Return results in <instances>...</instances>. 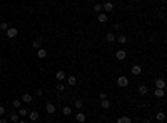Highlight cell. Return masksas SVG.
<instances>
[{
	"mask_svg": "<svg viewBox=\"0 0 167 123\" xmlns=\"http://www.w3.org/2000/svg\"><path fill=\"white\" fill-rule=\"evenodd\" d=\"M117 85H119L120 88H125V86L129 85V78H127V77H124V75L117 77Z\"/></svg>",
	"mask_w": 167,
	"mask_h": 123,
	"instance_id": "6da1fadb",
	"label": "cell"
},
{
	"mask_svg": "<svg viewBox=\"0 0 167 123\" xmlns=\"http://www.w3.org/2000/svg\"><path fill=\"white\" fill-rule=\"evenodd\" d=\"M125 57H127V52H125L124 48H120V50H117V52H115V58H117L119 62L125 60Z\"/></svg>",
	"mask_w": 167,
	"mask_h": 123,
	"instance_id": "7a4b0ae2",
	"label": "cell"
},
{
	"mask_svg": "<svg viewBox=\"0 0 167 123\" xmlns=\"http://www.w3.org/2000/svg\"><path fill=\"white\" fill-rule=\"evenodd\" d=\"M5 33H7V37H8V38H15L17 35H19V30H17L15 27H10V28H8Z\"/></svg>",
	"mask_w": 167,
	"mask_h": 123,
	"instance_id": "3957f363",
	"label": "cell"
},
{
	"mask_svg": "<svg viewBox=\"0 0 167 123\" xmlns=\"http://www.w3.org/2000/svg\"><path fill=\"white\" fill-rule=\"evenodd\" d=\"M112 10H114V3H112V2L102 3V12H112Z\"/></svg>",
	"mask_w": 167,
	"mask_h": 123,
	"instance_id": "277c9868",
	"label": "cell"
},
{
	"mask_svg": "<svg viewBox=\"0 0 167 123\" xmlns=\"http://www.w3.org/2000/svg\"><path fill=\"white\" fill-rule=\"evenodd\" d=\"M115 33H114V32H107V33H105V42H109V43H114L115 42Z\"/></svg>",
	"mask_w": 167,
	"mask_h": 123,
	"instance_id": "5b68a950",
	"label": "cell"
},
{
	"mask_svg": "<svg viewBox=\"0 0 167 123\" xmlns=\"http://www.w3.org/2000/svg\"><path fill=\"white\" fill-rule=\"evenodd\" d=\"M32 100H34V97H32L30 93H22L20 102H24V103H32Z\"/></svg>",
	"mask_w": 167,
	"mask_h": 123,
	"instance_id": "8992f818",
	"label": "cell"
},
{
	"mask_svg": "<svg viewBox=\"0 0 167 123\" xmlns=\"http://www.w3.org/2000/svg\"><path fill=\"white\" fill-rule=\"evenodd\" d=\"M55 110H57V108H55V105L50 103V102H47V105H45V112H47L49 115H50V113H55Z\"/></svg>",
	"mask_w": 167,
	"mask_h": 123,
	"instance_id": "52a82bcc",
	"label": "cell"
},
{
	"mask_svg": "<svg viewBox=\"0 0 167 123\" xmlns=\"http://www.w3.org/2000/svg\"><path fill=\"white\" fill-rule=\"evenodd\" d=\"M155 88L165 90V81H164V78H157V80H155Z\"/></svg>",
	"mask_w": 167,
	"mask_h": 123,
	"instance_id": "ba28073f",
	"label": "cell"
},
{
	"mask_svg": "<svg viewBox=\"0 0 167 123\" xmlns=\"http://www.w3.org/2000/svg\"><path fill=\"white\" fill-rule=\"evenodd\" d=\"M67 83H69L70 86H75V85H77V77H74V75H70V77H67Z\"/></svg>",
	"mask_w": 167,
	"mask_h": 123,
	"instance_id": "9c48e42d",
	"label": "cell"
},
{
	"mask_svg": "<svg viewBox=\"0 0 167 123\" xmlns=\"http://www.w3.org/2000/svg\"><path fill=\"white\" fill-rule=\"evenodd\" d=\"M130 72H132V75H141L142 73V67L141 65H134L130 68Z\"/></svg>",
	"mask_w": 167,
	"mask_h": 123,
	"instance_id": "30bf717a",
	"label": "cell"
},
{
	"mask_svg": "<svg viewBox=\"0 0 167 123\" xmlns=\"http://www.w3.org/2000/svg\"><path fill=\"white\" fill-rule=\"evenodd\" d=\"M55 78L58 80V83H62V81H64V80L67 78V75H65V73H64V72H62V70H60V72H57V73H55Z\"/></svg>",
	"mask_w": 167,
	"mask_h": 123,
	"instance_id": "8fae6325",
	"label": "cell"
},
{
	"mask_svg": "<svg viewBox=\"0 0 167 123\" xmlns=\"http://www.w3.org/2000/svg\"><path fill=\"white\" fill-rule=\"evenodd\" d=\"M17 115L22 116V118H25L27 115H29V110H27L25 107H20V108H19V113H17Z\"/></svg>",
	"mask_w": 167,
	"mask_h": 123,
	"instance_id": "7c38bea8",
	"label": "cell"
},
{
	"mask_svg": "<svg viewBox=\"0 0 167 123\" xmlns=\"http://www.w3.org/2000/svg\"><path fill=\"white\" fill-rule=\"evenodd\" d=\"M117 123H132V120H130V116H127V115H124V116L117 118Z\"/></svg>",
	"mask_w": 167,
	"mask_h": 123,
	"instance_id": "4fadbf2b",
	"label": "cell"
},
{
	"mask_svg": "<svg viewBox=\"0 0 167 123\" xmlns=\"http://www.w3.org/2000/svg\"><path fill=\"white\" fill-rule=\"evenodd\" d=\"M139 93H141L142 97H146V95L149 93V88H147V85H141V86H139Z\"/></svg>",
	"mask_w": 167,
	"mask_h": 123,
	"instance_id": "5bb4252c",
	"label": "cell"
},
{
	"mask_svg": "<svg viewBox=\"0 0 167 123\" xmlns=\"http://www.w3.org/2000/svg\"><path fill=\"white\" fill-rule=\"evenodd\" d=\"M154 95H155V98H164L165 90H159V88H155V90H154Z\"/></svg>",
	"mask_w": 167,
	"mask_h": 123,
	"instance_id": "9a60e30c",
	"label": "cell"
},
{
	"mask_svg": "<svg viewBox=\"0 0 167 123\" xmlns=\"http://www.w3.org/2000/svg\"><path fill=\"white\" fill-rule=\"evenodd\" d=\"M97 19H99V22H100V24H105V22L107 20H109V17H107V13H99V17H97Z\"/></svg>",
	"mask_w": 167,
	"mask_h": 123,
	"instance_id": "2e32d148",
	"label": "cell"
},
{
	"mask_svg": "<svg viewBox=\"0 0 167 123\" xmlns=\"http://www.w3.org/2000/svg\"><path fill=\"white\" fill-rule=\"evenodd\" d=\"M29 118H30L32 121H37L39 118H40V115H39V112H30V113H29Z\"/></svg>",
	"mask_w": 167,
	"mask_h": 123,
	"instance_id": "e0dca14e",
	"label": "cell"
},
{
	"mask_svg": "<svg viewBox=\"0 0 167 123\" xmlns=\"http://www.w3.org/2000/svg\"><path fill=\"white\" fill-rule=\"evenodd\" d=\"M115 42H119L120 45H125L127 43V37H125V35H119V37L115 38Z\"/></svg>",
	"mask_w": 167,
	"mask_h": 123,
	"instance_id": "ac0fdd59",
	"label": "cell"
},
{
	"mask_svg": "<svg viewBox=\"0 0 167 123\" xmlns=\"http://www.w3.org/2000/svg\"><path fill=\"white\" fill-rule=\"evenodd\" d=\"M62 113L65 116H70L72 115V107H62Z\"/></svg>",
	"mask_w": 167,
	"mask_h": 123,
	"instance_id": "d6986e66",
	"label": "cell"
},
{
	"mask_svg": "<svg viewBox=\"0 0 167 123\" xmlns=\"http://www.w3.org/2000/svg\"><path fill=\"white\" fill-rule=\"evenodd\" d=\"M37 57H39V58H45V57H47V50L39 48V50H37Z\"/></svg>",
	"mask_w": 167,
	"mask_h": 123,
	"instance_id": "ffe728a7",
	"label": "cell"
},
{
	"mask_svg": "<svg viewBox=\"0 0 167 123\" xmlns=\"http://www.w3.org/2000/svg\"><path fill=\"white\" fill-rule=\"evenodd\" d=\"M155 120L162 123V121L165 120V113H164V112H159V113H157V115H155Z\"/></svg>",
	"mask_w": 167,
	"mask_h": 123,
	"instance_id": "44dd1931",
	"label": "cell"
},
{
	"mask_svg": "<svg viewBox=\"0 0 167 123\" xmlns=\"http://www.w3.org/2000/svg\"><path fill=\"white\" fill-rule=\"evenodd\" d=\"M32 47L35 48V50H39V48H42V42H40L39 38H35L34 42H32Z\"/></svg>",
	"mask_w": 167,
	"mask_h": 123,
	"instance_id": "7402d4cb",
	"label": "cell"
},
{
	"mask_svg": "<svg viewBox=\"0 0 167 123\" xmlns=\"http://www.w3.org/2000/svg\"><path fill=\"white\" fill-rule=\"evenodd\" d=\"M100 107L104 110H107V108H110V102L109 100H100Z\"/></svg>",
	"mask_w": 167,
	"mask_h": 123,
	"instance_id": "603a6c76",
	"label": "cell"
},
{
	"mask_svg": "<svg viewBox=\"0 0 167 123\" xmlns=\"http://www.w3.org/2000/svg\"><path fill=\"white\" fill-rule=\"evenodd\" d=\"M85 120H87V116H85L84 113H77V121L79 123H85Z\"/></svg>",
	"mask_w": 167,
	"mask_h": 123,
	"instance_id": "cb8c5ba5",
	"label": "cell"
},
{
	"mask_svg": "<svg viewBox=\"0 0 167 123\" xmlns=\"http://www.w3.org/2000/svg\"><path fill=\"white\" fill-rule=\"evenodd\" d=\"M8 28H10V25H8L7 22H2V24H0V32H7Z\"/></svg>",
	"mask_w": 167,
	"mask_h": 123,
	"instance_id": "d4e9b609",
	"label": "cell"
},
{
	"mask_svg": "<svg viewBox=\"0 0 167 123\" xmlns=\"http://www.w3.org/2000/svg\"><path fill=\"white\" fill-rule=\"evenodd\" d=\"M19 115H17V113H12V115H10V121H13V123H19Z\"/></svg>",
	"mask_w": 167,
	"mask_h": 123,
	"instance_id": "484cf974",
	"label": "cell"
},
{
	"mask_svg": "<svg viewBox=\"0 0 167 123\" xmlns=\"http://www.w3.org/2000/svg\"><path fill=\"white\" fill-rule=\"evenodd\" d=\"M94 10L99 12V13H102V3H94Z\"/></svg>",
	"mask_w": 167,
	"mask_h": 123,
	"instance_id": "4316f807",
	"label": "cell"
},
{
	"mask_svg": "<svg viewBox=\"0 0 167 123\" xmlns=\"http://www.w3.org/2000/svg\"><path fill=\"white\" fill-rule=\"evenodd\" d=\"M12 107H13V108H20V107H22V102H20V100H13V102H12Z\"/></svg>",
	"mask_w": 167,
	"mask_h": 123,
	"instance_id": "83f0119b",
	"label": "cell"
},
{
	"mask_svg": "<svg viewBox=\"0 0 167 123\" xmlns=\"http://www.w3.org/2000/svg\"><path fill=\"white\" fill-rule=\"evenodd\" d=\"M75 107H77V110H79V108H82L84 107V100H75Z\"/></svg>",
	"mask_w": 167,
	"mask_h": 123,
	"instance_id": "f1b7e54d",
	"label": "cell"
},
{
	"mask_svg": "<svg viewBox=\"0 0 167 123\" xmlns=\"http://www.w3.org/2000/svg\"><path fill=\"white\" fill-rule=\"evenodd\" d=\"M99 98H100V100H107V93H105V92L99 93Z\"/></svg>",
	"mask_w": 167,
	"mask_h": 123,
	"instance_id": "f546056e",
	"label": "cell"
},
{
	"mask_svg": "<svg viewBox=\"0 0 167 123\" xmlns=\"http://www.w3.org/2000/svg\"><path fill=\"white\" fill-rule=\"evenodd\" d=\"M57 90L58 92H64V83H57Z\"/></svg>",
	"mask_w": 167,
	"mask_h": 123,
	"instance_id": "4dcf8cb0",
	"label": "cell"
},
{
	"mask_svg": "<svg viewBox=\"0 0 167 123\" xmlns=\"http://www.w3.org/2000/svg\"><path fill=\"white\" fill-rule=\"evenodd\" d=\"M35 95H37V97H42V95H44V90H42V88H39L37 92H35Z\"/></svg>",
	"mask_w": 167,
	"mask_h": 123,
	"instance_id": "1f68e13d",
	"label": "cell"
},
{
	"mask_svg": "<svg viewBox=\"0 0 167 123\" xmlns=\"http://www.w3.org/2000/svg\"><path fill=\"white\" fill-rule=\"evenodd\" d=\"M3 113H5V107H0V116H2Z\"/></svg>",
	"mask_w": 167,
	"mask_h": 123,
	"instance_id": "d6a6232c",
	"label": "cell"
},
{
	"mask_svg": "<svg viewBox=\"0 0 167 123\" xmlns=\"http://www.w3.org/2000/svg\"><path fill=\"white\" fill-rule=\"evenodd\" d=\"M114 28H115V30H120L122 27H120V24H115V25H114Z\"/></svg>",
	"mask_w": 167,
	"mask_h": 123,
	"instance_id": "836d02e7",
	"label": "cell"
},
{
	"mask_svg": "<svg viewBox=\"0 0 167 123\" xmlns=\"http://www.w3.org/2000/svg\"><path fill=\"white\" fill-rule=\"evenodd\" d=\"M0 123H7V120L5 118H0Z\"/></svg>",
	"mask_w": 167,
	"mask_h": 123,
	"instance_id": "e575fe53",
	"label": "cell"
},
{
	"mask_svg": "<svg viewBox=\"0 0 167 123\" xmlns=\"http://www.w3.org/2000/svg\"><path fill=\"white\" fill-rule=\"evenodd\" d=\"M19 123H27V121L25 120H19Z\"/></svg>",
	"mask_w": 167,
	"mask_h": 123,
	"instance_id": "d590c367",
	"label": "cell"
},
{
	"mask_svg": "<svg viewBox=\"0 0 167 123\" xmlns=\"http://www.w3.org/2000/svg\"><path fill=\"white\" fill-rule=\"evenodd\" d=\"M0 62H2V60H0ZM0 68H2V67H0Z\"/></svg>",
	"mask_w": 167,
	"mask_h": 123,
	"instance_id": "8d00e7d4",
	"label": "cell"
}]
</instances>
